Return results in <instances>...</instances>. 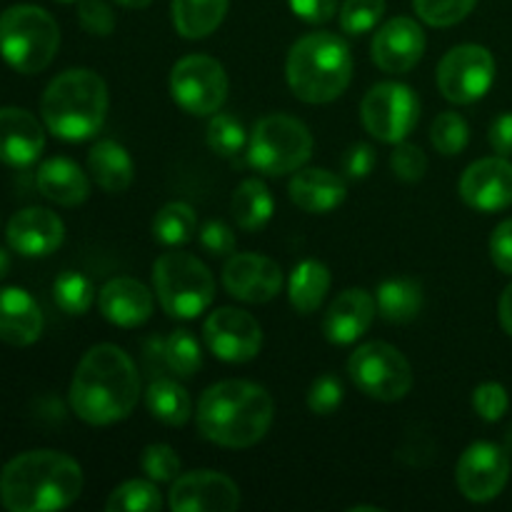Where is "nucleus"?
Instances as JSON below:
<instances>
[{
    "label": "nucleus",
    "mask_w": 512,
    "mask_h": 512,
    "mask_svg": "<svg viewBox=\"0 0 512 512\" xmlns=\"http://www.w3.org/2000/svg\"><path fill=\"white\" fill-rule=\"evenodd\" d=\"M70 408L88 425H113L128 418L140 400V375L123 348L100 343L78 363L70 383Z\"/></svg>",
    "instance_id": "1"
},
{
    "label": "nucleus",
    "mask_w": 512,
    "mask_h": 512,
    "mask_svg": "<svg viewBox=\"0 0 512 512\" xmlns=\"http://www.w3.org/2000/svg\"><path fill=\"white\" fill-rule=\"evenodd\" d=\"M83 493V468L58 450H28L0 473V503L10 512H50Z\"/></svg>",
    "instance_id": "2"
},
{
    "label": "nucleus",
    "mask_w": 512,
    "mask_h": 512,
    "mask_svg": "<svg viewBox=\"0 0 512 512\" xmlns=\"http://www.w3.org/2000/svg\"><path fill=\"white\" fill-rule=\"evenodd\" d=\"M198 428L223 448H253L273 425L275 405L268 390L250 380H223L200 395Z\"/></svg>",
    "instance_id": "3"
},
{
    "label": "nucleus",
    "mask_w": 512,
    "mask_h": 512,
    "mask_svg": "<svg viewBox=\"0 0 512 512\" xmlns=\"http://www.w3.org/2000/svg\"><path fill=\"white\" fill-rule=\"evenodd\" d=\"M43 123L55 138L68 143L90 140L108 115V85L88 68L55 75L40 100Z\"/></svg>",
    "instance_id": "4"
},
{
    "label": "nucleus",
    "mask_w": 512,
    "mask_h": 512,
    "mask_svg": "<svg viewBox=\"0 0 512 512\" xmlns=\"http://www.w3.org/2000/svg\"><path fill=\"white\" fill-rule=\"evenodd\" d=\"M285 75L303 103H333L353 80V53L335 33H310L290 48Z\"/></svg>",
    "instance_id": "5"
},
{
    "label": "nucleus",
    "mask_w": 512,
    "mask_h": 512,
    "mask_svg": "<svg viewBox=\"0 0 512 512\" xmlns=\"http://www.w3.org/2000/svg\"><path fill=\"white\" fill-rule=\"evenodd\" d=\"M60 48V28L38 5H13L0 13V55L13 70L35 75L53 63Z\"/></svg>",
    "instance_id": "6"
},
{
    "label": "nucleus",
    "mask_w": 512,
    "mask_h": 512,
    "mask_svg": "<svg viewBox=\"0 0 512 512\" xmlns=\"http://www.w3.org/2000/svg\"><path fill=\"white\" fill-rule=\"evenodd\" d=\"M153 288L170 318L193 320L213 305L215 278L203 260L170 250L153 265Z\"/></svg>",
    "instance_id": "7"
},
{
    "label": "nucleus",
    "mask_w": 512,
    "mask_h": 512,
    "mask_svg": "<svg viewBox=\"0 0 512 512\" xmlns=\"http://www.w3.org/2000/svg\"><path fill=\"white\" fill-rule=\"evenodd\" d=\"M313 155L308 125L293 115L275 113L258 120L248 140V158L255 170L270 178L298 173Z\"/></svg>",
    "instance_id": "8"
},
{
    "label": "nucleus",
    "mask_w": 512,
    "mask_h": 512,
    "mask_svg": "<svg viewBox=\"0 0 512 512\" xmlns=\"http://www.w3.org/2000/svg\"><path fill=\"white\" fill-rule=\"evenodd\" d=\"M348 373L360 393L373 400H383V403L403 400L413 388V368L408 358L395 345L383 343V340L360 345L350 355Z\"/></svg>",
    "instance_id": "9"
},
{
    "label": "nucleus",
    "mask_w": 512,
    "mask_h": 512,
    "mask_svg": "<svg viewBox=\"0 0 512 512\" xmlns=\"http://www.w3.org/2000/svg\"><path fill=\"white\" fill-rule=\"evenodd\" d=\"M365 130L380 143L398 145L408 140L420 120V100L405 83H378L365 93L360 105Z\"/></svg>",
    "instance_id": "10"
},
{
    "label": "nucleus",
    "mask_w": 512,
    "mask_h": 512,
    "mask_svg": "<svg viewBox=\"0 0 512 512\" xmlns=\"http://www.w3.org/2000/svg\"><path fill=\"white\" fill-rule=\"evenodd\" d=\"M170 95L190 115H215L228 100V75L210 55H185L170 73Z\"/></svg>",
    "instance_id": "11"
},
{
    "label": "nucleus",
    "mask_w": 512,
    "mask_h": 512,
    "mask_svg": "<svg viewBox=\"0 0 512 512\" xmlns=\"http://www.w3.org/2000/svg\"><path fill=\"white\" fill-rule=\"evenodd\" d=\"M493 80L495 60L493 53L483 45H458L448 50L438 65V88L450 103H478L493 88Z\"/></svg>",
    "instance_id": "12"
},
{
    "label": "nucleus",
    "mask_w": 512,
    "mask_h": 512,
    "mask_svg": "<svg viewBox=\"0 0 512 512\" xmlns=\"http://www.w3.org/2000/svg\"><path fill=\"white\" fill-rule=\"evenodd\" d=\"M203 338L210 353L225 363H248L263 348V328L240 308H218L203 325Z\"/></svg>",
    "instance_id": "13"
},
{
    "label": "nucleus",
    "mask_w": 512,
    "mask_h": 512,
    "mask_svg": "<svg viewBox=\"0 0 512 512\" xmlns=\"http://www.w3.org/2000/svg\"><path fill=\"white\" fill-rule=\"evenodd\" d=\"M510 478L508 450L500 445L480 440L473 443L458 460L455 468V483L460 493L473 503H488L498 498L505 490Z\"/></svg>",
    "instance_id": "14"
},
{
    "label": "nucleus",
    "mask_w": 512,
    "mask_h": 512,
    "mask_svg": "<svg viewBox=\"0 0 512 512\" xmlns=\"http://www.w3.org/2000/svg\"><path fill=\"white\" fill-rule=\"evenodd\" d=\"M168 505L173 512H233L240 508V488L223 473L193 470L173 480Z\"/></svg>",
    "instance_id": "15"
},
{
    "label": "nucleus",
    "mask_w": 512,
    "mask_h": 512,
    "mask_svg": "<svg viewBox=\"0 0 512 512\" xmlns=\"http://www.w3.org/2000/svg\"><path fill=\"white\" fill-rule=\"evenodd\" d=\"M460 198L478 213H498L512 205V163L495 158L475 160L460 178Z\"/></svg>",
    "instance_id": "16"
},
{
    "label": "nucleus",
    "mask_w": 512,
    "mask_h": 512,
    "mask_svg": "<svg viewBox=\"0 0 512 512\" xmlns=\"http://www.w3.org/2000/svg\"><path fill=\"white\" fill-rule=\"evenodd\" d=\"M425 53V33L413 18H393L375 33L370 55L383 73L400 75L413 70Z\"/></svg>",
    "instance_id": "17"
},
{
    "label": "nucleus",
    "mask_w": 512,
    "mask_h": 512,
    "mask_svg": "<svg viewBox=\"0 0 512 512\" xmlns=\"http://www.w3.org/2000/svg\"><path fill=\"white\" fill-rule=\"evenodd\" d=\"M223 285L243 303H270L280 293L283 270L275 260L258 253H240L225 263Z\"/></svg>",
    "instance_id": "18"
},
{
    "label": "nucleus",
    "mask_w": 512,
    "mask_h": 512,
    "mask_svg": "<svg viewBox=\"0 0 512 512\" xmlns=\"http://www.w3.org/2000/svg\"><path fill=\"white\" fill-rule=\"evenodd\" d=\"M5 238L23 258H45L63 245L65 225L48 208H25L8 220Z\"/></svg>",
    "instance_id": "19"
},
{
    "label": "nucleus",
    "mask_w": 512,
    "mask_h": 512,
    "mask_svg": "<svg viewBox=\"0 0 512 512\" xmlns=\"http://www.w3.org/2000/svg\"><path fill=\"white\" fill-rule=\"evenodd\" d=\"M45 148V130L33 113L23 108H0V163L28 168Z\"/></svg>",
    "instance_id": "20"
},
{
    "label": "nucleus",
    "mask_w": 512,
    "mask_h": 512,
    "mask_svg": "<svg viewBox=\"0 0 512 512\" xmlns=\"http://www.w3.org/2000/svg\"><path fill=\"white\" fill-rule=\"evenodd\" d=\"M378 315L375 295L363 288H350L330 303L323 320V333L330 343L350 345L363 338Z\"/></svg>",
    "instance_id": "21"
},
{
    "label": "nucleus",
    "mask_w": 512,
    "mask_h": 512,
    "mask_svg": "<svg viewBox=\"0 0 512 512\" xmlns=\"http://www.w3.org/2000/svg\"><path fill=\"white\" fill-rule=\"evenodd\" d=\"M98 308L118 328H138L153 315V293L135 278H113L100 288Z\"/></svg>",
    "instance_id": "22"
},
{
    "label": "nucleus",
    "mask_w": 512,
    "mask_h": 512,
    "mask_svg": "<svg viewBox=\"0 0 512 512\" xmlns=\"http://www.w3.org/2000/svg\"><path fill=\"white\" fill-rule=\"evenodd\" d=\"M43 333V313L23 288H0V340L15 348L33 345Z\"/></svg>",
    "instance_id": "23"
},
{
    "label": "nucleus",
    "mask_w": 512,
    "mask_h": 512,
    "mask_svg": "<svg viewBox=\"0 0 512 512\" xmlns=\"http://www.w3.org/2000/svg\"><path fill=\"white\" fill-rule=\"evenodd\" d=\"M288 193L300 210L323 215L343 203L345 195H348V185L338 173H330L325 168H308L293 175Z\"/></svg>",
    "instance_id": "24"
},
{
    "label": "nucleus",
    "mask_w": 512,
    "mask_h": 512,
    "mask_svg": "<svg viewBox=\"0 0 512 512\" xmlns=\"http://www.w3.org/2000/svg\"><path fill=\"white\" fill-rule=\"evenodd\" d=\"M38 190L53 203L63 208H75L85 203L90 195V183L83 170L68 158H50L45 160L35 175Z\"/></svg>",
    "instance_id": "25"
},
{
    "label": "nucleus",
    "mask_w": 512,
    "mask_h": 512,
    "mask_svg": "<svg viewBox=\"0 0 512 512\" xmlns=\"http://www.w3.org/2000/svg\"><path fill=\"white\" fill-rule=\"evenodd\" d=\"M88 170L105 193H123L130 188L135 175L133 158L115 140H98L88 153Z\"/></svg>",
    "instance_id": "26"
},
{
    "label": "nucleus",
    "mask_w": 512,
    "mask_h": 512,
    "mask_svg": "<svg viewBox=\"0 0 512 512\" xmlns=\"http://www.w3.org/2000/svg\"><path fill=\"white\" fill-rule=\"evenodd\" d=\"M230 0H173V25L183 38L200 40L220 28Z\"/></svg>",
    "instance_id": "27"
},
{
    "label": "nucleus",
    "mask_w": 512,
    "mask_h": 512,
    "mask_svg": "<svg viewBox=\"0 0 512 512\" xmlns=\"http://www.w3.org/2000/svg\"><path fill=\"white\" fill-rule=\"evenodd\" d=\"M375 303L388 323H410L423 308V288L413 278H388L375 290Z\"/></svg>",
    "instance_id": "28"
},
{
    "label": "nucleus",
    "mask_w": 512,
    "mask_h": 512,
    "mask_svg": "<svg viewBox=\"0 0 512 512\" xmlns=\"http://www.w3.org/2000/svg\"><path fill=\"white\" fill-rule=\"evenodd\" d=\"M330 283H333V278H330L328 265L320 263V260H303V263L295 265L293 275H290V305L300 315L315 313L323 305Z\"/></svg>",
    "instance_id": "29"
},
{
    "label": "nucleus",
    "mask_w": 512,
    "mask_h": 512,
    "mask_svg": "<svg viewBox=\"0 0 512 512\" xmlns=\"http://www.w3.org/2000/svg\"><path fill=\"white\" fill-rule=\"evenodd\" d=\"M273 193L268 185L258 178H248L235 188L233 200H230V213H233L235 223L243 230L253 233V230L265 228L273 218Z\"/></svg>",
    "instance_id": "30"
},
{
    "label": "nucleus",
    "mask_w": 512,
    "mask_h": 512,
    "mask_svg": "<svg viewBox=\"0 0 512 512\" xmlns=\"http://www.w3.org/2000/svg\"><path fill=\"white\" fill-rule=\"evenodd\" d=\"M145 405L155 420L170 425V428H180L193 415V400H190L188 390L168 378L150 383V388L145 390Z\"/></svg>",
    "instance_id": "31"
},
{
    "label": "nucleus",
    "mask_w": 512,
    "mask_h": 512,
    "mask_svg": "<svg viewBox=\"0 0 512 512\" xmlns=\"http://www.w3.org/2000/svg\"><path fill=\"white\" fill-rule=\"evenodd\" d=\"M198 233V215L188 203L163 205L153 218V235L158 243L168 245V248H178V245L190 243Z\"/></svg>",
    "instance_id": "32"
},
{
    "label": "nucleus",
    "mask_w": 512,
    "mask_h": 512,
    "mask_svg": "<svg viewBox=\"0 0 512 512\" xmlns=\"http://www.w3.org/2000/svg\"><path fill=\"white\" fill-rule=\"evenodd\" d=\"M53 298L65 315H85L95 303V285L83 273L65 270L60 278H55Z\"/></svg>",
    "instance_id": "33"
},
{
    "label": "nucleus",
    "mask_w": 512,
    "mask_h": 512,
    "mask_svg": "<svg viewBox=\"0 0 512 512\" xmlns=\"http://www.w3.org/2000/svg\"><path fill=\"white\" fill-rule=\"evenodd\" d=\"M163 508L158 488L153 480H128L110 493L105 510L110 512H158Z\"/></svg>",
    "instance_id": "34"
},
{
    "label": "nucleus",
    "mask_w": 512,
    "mask_h": 512,
    "mask_svg": "<svg viewBox=\"0 0 512 512\" xmlns=\"http://www.w3.org/2000/svg\"><path fill=\"white\" fill-rule=\"evenodd\" d=\"M163 360L178 378H193L203 365V353L190 330H173L163 343Z\"/></svg>",
    "instance_id": "35"
},
{
    "label": "nucleus",
    "mask_w": 512,
    "mask_h": 512,
    "mask_svg": "<svg viewBox=\"0 0 512 512\" xmlns=\"http://www.w3.org/2000/svg\"><path fill=\"white\" fill-rule=\"evenodd\" d=\"M208 148L215 155H223V158H233L248 143V133H245V125L238 118L228 113H215L208 123Z\"/></svg>",
    "instance_id": "36"
},
{
    "label": "nucleus",
    "mask_w": 512,
    "mask_h": 512,
    "mask_svg": "<svg viewBox=\"0 0 512 512\" xmlns=\"http://www.w3.org/2000/svg\"><path fill=\"white\" fill-rule=\"evenodd\" d=\"M470 140V128L465 123L463 115L458 113H440L433 120V128H430V143L445 158H453L460 155L468 148Z\"/></svg>",
    "instance_id": "37"
},
{
    "label": "nucleus",
    "mask_w": 512,
    "mask_h": 512,
    "mask_svg": "<svg viewBox=\"0 0 512 512\" xmlns=\"http://www.w3.org/2000/svg\"><path fill=\"white\" fill-rule=\"evenodd\" d=\"M478 0H413V8L423 23L433 28H450L468 18Z\"/></svg>",
    "instance_id": "38"
},
{
    "label": "nucleus",
    "mask_w": 512,
    "mask_h": 512,
    "mask_svg": "<svg viewBox=\"0 0 512 512\" xmlns=\"http://www.w3.org/2000/svg\"><path fill=\"white\" fill-rule=\"evenodd\" d=\"M385 0H345L340 5V28L348 35H363L380 23Z\"/></svg>",
    "instance_id": "39"
},
{
    "label": "nucleus",
    "mask_w": 512,
    "mask_h": 512,
    "mask_svg": "<svg viewBox=\"0 0 512 512\" xmlns=\"http://www.w3.org/2000/svg\"><path fill=\"white\" fill-rule=\"evenodd\" d=\"M140 468L153 483H173L180 475V458L170 445L153 443L140 455Z\"/></svg>",
    "instance_id": "40"
},
{
    "label": "nucleus",
    "mask_w": 512,
    "mask_h": 512,
    "mask_svg": "<svg viewBox=\"0 0 512 512\" xmlns=\"http://www.w3.org/2000/svg\"><path fill=\"white\" fill-rule=\"evenodd\" d=\"M390 168H393L395 178L405 180V183H418L428 173V158L423 150L413 143H398V148L390 153Z\"/></svg>",
    "instance_id": "41"
},
{
    "label": "nucleus",
    "mask_w": 512,
    "mask_h": 512,
    "mask_svg": "<svg viewBox=\"0 0 512 512\" xmlns=\"http://www.w3.org/2000/svg\"><path fill=\"white\" fill-rule=\"evenodd\" d=\"M343 405V383L335 375H320L308 390V408L315 415H333Z\"/></svg>",
    "instance_id": "42"
},
{
    "label": "nucleus",
    "mask_w": 512,
    "mask_h": 512,
    "mask_svg": "<svg viewBox=\"0 0 512 512\" xmlns=\"http://www.w3.org/2000/svg\"><path fill=\"white\" fill-rule=\"evenodd\" d=\"M473 408L485 423H498L510 408L508 390L500 383H483L473 393Z\"/></svg>",
    "instance_id": "43"
},
{
    "label": "nucleus",
    "mask_w": 512,
    "mask_h": 512,
    "mask_svg": "<svg viewBox=\"0 0 512 512\" xmlns=\"http://www.w3.org/2000/svg\"><path fill=\"white\" fill-rule=\"evenodd\" d=\"M78 20L85 33L98 35V38H108L115 30V13L103 0H80Z\"/></svg>",
    "instance_id": "44"
},
{
    "label": "nucleus",
    "mask_w": 512,
    "mask_h": 512,
    "mask_svg": "<svg viewBox=\"0 0 512 512\" xmlns=\"http://www.w3.org/2000/svg\"><path fill=\"white\" fill-rule=\"evenodd\" d=\"M198 238L200 245H203L210 255H215V258L230 255L235 250V233L230 225L223 223V220H208V223L200 228Z\"/></svg>",
    "instance_id": "45"
},
{
    "label": "nucleus",
    "mask_w": 512,
    "mask_h": 512,
    "mask_svg": "<svg viewBox=\"0 0 512 512\" xmlns=\"http://www.w3.org/2000/svg\"><path fill=\"white\" fill-rule=\"evenodd\" d=\"M375 168V150L368 143L350 145L343 158V173L353 180H363L373 173Z\"/></svg>",
    "instance_id": "46"
},
{
    "label": "nucleus",
    "mask_w": 512,
    "mask_h": 512,
    "mask_svg": "<svg viewBox=\"0 0 512 512\" xmlns=\"http://www.w3.org/2000/svg\"><path fill=\"white\" fill-rule=\"evenodd\" d=\"M490 258L498 270L512 275V218L503 220L490 235Z\"/></svg>",
    "instance_id": "47"
},
{
    "label": "nucleus",
    "mask_w": 512,
    "mask_h": 512,
    "mask_svg": "<svg viewBox=\"0 0 512 512\" xmlns=\"http://www.w3.org/2000/svg\"><path fill=\"white\" fill-rule=\"evenodd\" d=\"M290 8L300 20L310 25H323L338 13V0H290Z\"/></svg>",
    "instance_id": "48"
},
{
    "label": "nucleus",
    "mask_w": 512,
    "mask_h": 512,
    "mask_svg": "<svg viewBox=\"0 0 512 512\" xmlns=\"http://www.w3.org/2000/svg\"><path fill=\"white\" fill-rule=\"evenodd\" d=\"M488 138L495 153L503 155V158L512 155V113H503L493 120Z\"/></svg>",
    "instance_id": "49"
},
{
    "label": "nucleus",
    "mask_w": 512,
    "mask_h": 512,
    "mask_svg": "<svg viewBox=\"0 0 512 512\" xmlns=\"http://www.w3.org/2000/svg\"><path fill=\"white\" fill-rule=\"evenodd\" d=\"M498 313H500V323H503L505 333L512 335V283L505 288V293L500 295Z\"/></svg>",
    "instance_id": "50"
},
{
    "label": "nucleus",
    "mask_w": 512,
    "mask_h": 512,
    "mask_svg": "<svg viewBox=\"0 0 512 512\" xmlns=\"http://www.w3.org/2000/svg\"><path fill=\"white\" fill-rule=\"evenodd\" d=\"M115 3L123 5V8H130V10H143V8H148L153 0H115Z\"/></svg>",
    "instance_id": "51"
},
{
    "label": "nucleus",
    "mask_w": 512,
    "mask_h": 512,
    "mask_svg": "<svg viewBox=\"0 0 512 512\" xmlns=\"http://www.w3.org/2000/svg\"><path fill=\"white\" fill-rule=\"evenodd\" d=\"M8 270H10V255L5 253L3 248H0V280H3L5 275H8Z\"/></svg>",
    "instance_id": "52"
},
{
    "label": "nucleus",
    "mask_w": 512,
    "mask_h": 512,
    "mask_svg": "<svg viewBox=\"0 0 512 512\" xmlns=\"http://www.w3.org/2000/svg\"><path fill=\"white\" fill-rule=\"evenodd\" d=\"M505 450L512 453V425L508 428V433H505Z\"/></svg>",
    "instance_id": "53"
},
{
    "label": "nucleus",
    "mask_w": 512,
    "mask_h": 512,
    "mask_svg": "<svg viewBox=\"0 0 512 512\" xmlns=\"http://www.w3.org/2000/svg\"><path fill=\"white\" fill-rule=\"evenodd\" d=\"M60 3H73V0H60Z\"/></svg>",
    "instance_id": "54"
}]
</instances>
